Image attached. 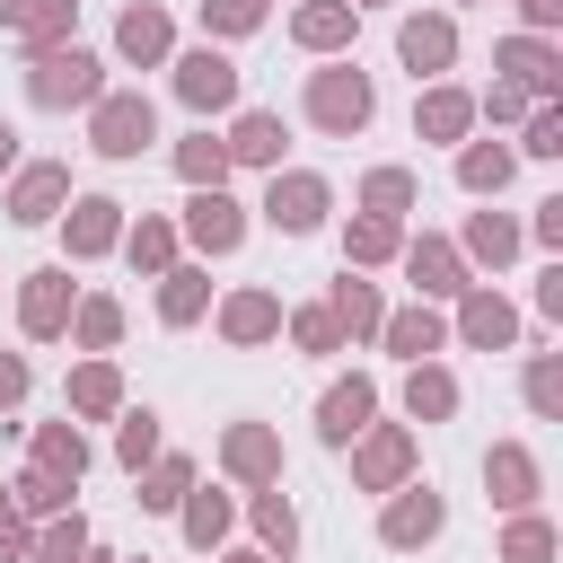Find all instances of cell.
<instances>
[{
  "instance_id": "obj_34",
  "label": "cell",
  "mask_w": 563,
  "mask_h": 563,
  "mask_svg": "<svg viewBox=\"0 0 563 563\" xmlns=\"http://www.w3.org/2000/svg\"><path fill=\"white\" fill-rule=\"evenodd\" d=\"M246 519H255V545H264L273 563H290V554H299V510H290V493H282V484H255V493H246Z\"/></svg>"
},
{
  "instance_id": "obj_36",
  "label": "cell",
  "mask_w": 563,
  "mask_h": 563,
  "mask_svg": "<svg viewBox=\"0 0 563 563\" xmlns=\"http://www.w3.org/2000/svg\"><path fill=\"white\" fill-rule=\"evenodd\" d=\"M167 167H176V185H229V141H220L211 123H194V132L167 150Z\"/></svg>"
},
{
  "instance_id": "obj_32",
  "label": "cell",
  "mask_w": 563,
  "mask_h": 563,
  "mask_svg": "<svg viewBox=\"0 0 563 563\" xmlns=\"http://www.w3.org/2000/svg\"><path fill=\"white\" fill-rule=\"evenodd\" d=\"M176 246H185V238H176V220H167V211H141V220H123V264H132L141 282H158V273L176 264Z\"/></svg>"
},
{
  "instance_id": "obj_3",
  "label": "cell",
  "mask_w": 563,
  "mask_h": 563,
  "mask_svg": "<svg viewBox=\"0 0 563 563\" xmlns=\"http://www.w3.org/2000/svg\"><path fill=\"white\" fill-rule=\"evenodd\" d=\"M246 202L229 194V185H185V211H176V238L202 255V264H229L238 246H246Z\"/></svg>"
},
{
  "instance_id": "obj_26",
  "label": "cell",
  "mask_w": 563,
  "mask_h": 563,
  "mask_svg": "<svg viewBox=\"0 0 563 563\" xmlns=\"http://www.w3.org/2000/svg\"><path fill=\"white\" fill-rule=\"evenodd\" d=\"M220 141H229V167H264V176H273V167H282V150H290V132H282V114H273V106H238V123H229Z\"/></svg>"
},
{
  "instance_id": "obj_5",
  "label": "cell",
  "mask_w": 563,
  "mask_h": 563,
  "mask_svg": "<svg viewBox=\"0 0 563 563\" xmlns=\"http://www.w3.org/2000/svg\"><path fill=\"white\" fill-rule=\"evenodd\" d=\"M150 141H158V106H150V88H106V97L88 106V150H97V158L123 167V158H141Z\"/></svg>"
},
{
  "instance_id": "obj_60",
  "label": "cell",
  "mask_w": 563,
  "mask_h": 563,
  "mask_svg": "<svg viewBox=\"0 0 563 563\" xmlns=\"http://www.w3.org/2000/svg\"><path fill=\"white\" fill-rule=\"evenodd\" d=\"M0 510H9V484H0Z\"/></svg>"
},
{
  "instance_id": "obj_2",
  "label": "cell",
  "mask_w": 563,
  "mask_h": 563,
  "mask_svg": "<svg viewBox=\"0 0 563 563\" xmlns=\"http://www.w3.org/2000/svg\"><path fill=\"white\" fill-rule=\"evenodd\" d=\"M18 79H26V106H44V114H70V106L88 114V106L106 97V62H97L79 35H70V44H53V53H26V70H18Z\"/></svg>"
},
{
  "instance_id": "obj_19",
  "label": "cell",
  "mask_w": 563,
  "mask_h": 563,
  "mask_svg": "<svg viewBox=\"0 0 563 563\" xmlns=\"http://www.w3.org/2000/svg\"><path fill=\"white\" fill-rule=\"evenodd\" d=\"M493 79H519L528 97H563V53H554V35H501L493 44Z\"/></svg>"
},
{
  "instance_id": "obj_30",
  "label": "cell",
  "mask_w": 563,
  "mask_h": 563,
  "mask_svg": "<svg viewBox=\"0 0 563 563\" xmlns=\"http://www.w3.org/2000/svg\"><path fill=\"white\" fill-rule=\"evenodd\" d=\"M325 308H334V325H343V343H378V317H387V299H378V282L369 273H334V290H325Z\"/></svg>"
},
{
  "instance_id": "obj_55",
  "label": "cell",
  "mask_w": 563,
  "mask_h": 563,
  "mask_svg": "<svg viewBox=\"0 0 563 563\" xmlns=\"http://www.w3.org/2000/svg\"><path fill=\"white\" fill-rule=\"evenodd\" d=\"M26 18H35V0H0V35H18Z\"/></svg>"
},
{
  "instance_id": "obj_44",
  "label": "cell",
  "mask_w": 563,
  "mask_h": 563,
  "mask_svg": "<svg viewBox=\"0 0 563 563\" xmlns=\"http://www.w3.org/2000/svg\"><path fill=\"white\" fill-rule=\"evenodd\" d=\"M158 449H167V440H158V413H150V405H123V413H114V466L141 475Z\"/></svg>"
},
{
  "instance_id": "obj_39",
  "label": "cell",
  "mask_w": 563,
  "mask_h": 563,
  "mask_svg": "<svg viewBox=\"0 0 563 563\" xmlns=\"http://www.w3.org/2000/svg\"><path fill=\"white\" fill-rule=\"evenodd\" d=\"M70 493H79V484H62V475L35 466V457L9 475V510H18V519H53V510H70Z\"/></svg>"
},
{
  "instance_id": "obj_13",
  "label": "cell",
  "mask_w": 563,
  "mask_h": 563,
  "mask_svg": "<svg viewBox=\"0 0 563 563\" xmlns=\"http://www.w3.org/2000/svg\"><path fill=\"white\" fill-rule=\"evenodd\" d=\"M449 308H457V317H449V343H466V352H510V343H519V308H510L493 282H466Z\"/></svg>"
},
{
  "instance_id": "obj_12",
  "label": "cell",
  "mask_w": 563,
  "mask_h": 563,
  "mask_svg": "<svg viewBox=\"0 0 563 563\" xmlns=\"http://www.w3.org/2000/svg\"><path fill=\"white\" fill-rule=\"evenodd\" d=\"M70 299H79L70 264H35V273H18V334H26V343H62Z\"/></svg>"
},
{
  "instance_id": "obj_61",
  "label": "cell",
  "mask_w": 563,
  "mask_h": 563,
  "mask_svg": "<svg viewBox=\"0 0 563 563\" xmlns=\"http://www.w3.org/2000/svg\"><path fill=\"white\" fill-rule=\"evenodd\" d=\"M123 563H150V554H123Z\"/></svg>"
},
{
  "instance_id": "obj_11",
  "label": "cell",
  "mask_w": 563,
  "mask_h": 563,
  "mask_svg": "<svg viewBox=\"0 0 563 563\" xmlns=\"http://www.w3.org/2000/svg\"><path fill=\"white\" fill-rule=\"evenodd\" d=\"M396 264H405V282H413V299H431V308H449L466 282H475V264L457 255V238H440V229H422V238H405L396 246Z\"/></svg>"
},
{
  "instance_id": "obj_4",
  "label": "cell",
  "mask_w": 563,
  "mask_h": 563,
  "mask_svg": "<svg viewBox=\"0 0 563 563\" xmlns=\"http://www.w3.org/2000/svg\"><path fill=\"white\" fill-rule=\"evenodd\" d=\"M449 537V493H431L422 475H405L396 493H378V545L387 554H422Z\"/></svg>"
},
{
  "instance_id": "obj_48",
  "label": "cell",
  "mask_w": 563,
  "mask_h": 563,
  "mask_svg": "<svg viewBox=\"0 0 563 563\" xmlns=\"http://www.w3.org/2000/svg\"><path fill=\"white\" fill-rule=\"evenodd\" d=\"M70 35H79V0H35V18L18 26L26 53H53V44H70Z\"/></svg>"
},
{
  "instance_id": "obj_58",
  "label": "cell",
  "mask_w": 563,
  "mask_h": 563,
  "mask_svg": "<svg viewBox=\"0 0 563 563\" xmlns=\"http://www.w3.org/2000/svg\"><path fill=\"white\" fill-rule=\"evenodd\" d=\"M79 563H123V554H97V545H88V554H79Z\"/></svg>"
},
{
  "instance_id": "obj_46",
  "label": "cell",
  "mask_w": 563,
  "mask_h": 563,
  "mask_svg": "<svg viewBox=\"0 0 563 563\" xmlns=\"http://www.w3.org/2000/svg\"><path fill=\"white\" fill-rule=\"evenodd\" d=\"M519 158H563V97H537L528 114H519V141H510Z\"/></svg>"
},
{
  "instance_id": "obj_6",
  "label": "cell",
  "mask_w": 563,
  "mask_h": 563,
  "mask_svg": "<svg viewBox=\"0 0 563 563\" xmlns=\"http://www.w3.org/2000/svg\"><path fill=\"white\" fill-rule=\"evenodd\" d=\"M325 211H334V185H325L317 167H273V176H264V202H255L264 229H282V238H317Z\"/></svg>"
},
{
  "instance_id": "obj_49",
  "label": "cell",
  "mask_w": 563,
  "mask_h": 563,
  "mask_svg": "<svg viewBox=\"0 0 563 563\" xmlns=\"http://www.w3.org/2000/svg\"><path fill=\"white\" fill-rule=\"evenodd\" d=\"M528 106H537V97H528V88H519V79H493V88H484V97H475V123H519V114H528Z\"/></svg>"
},
{
  "instance_id": "obj_56",
  "label": "cell",
  "mask_w": 563,
  "mask_h": 563,
  "mask_svg": "<svg viewBox=\"0 0 563 563\" xmlns=\"http://www.w3.org/2000/svg\"><path fill=\"white\" fill-rule=\"evenodd\" d=\"M9 167H18V123L0 114V176H9Z\"/></svg>"
},
{
  "instance_id": "obj_16",
  "label": "cell",
  "mask_w": 563,
  "mask_h": 563,
  "mask_svg": "<svg viewBox=\"0 0 563 563\" xmlns=\"http://www.w3.org/2000/svg\"><path fill=\"white\" fill-rule=\"evenodd\" d=\"M484 501H493L501 519L545 501V466H537V449H528V440H493V449H484Z\"/></svg>"
},
{
  "instance_id": "obj_50",
  "label": "cell",
  "mask_w": 563,
  "mask_h": 563,
  "mask_svg": "<svg viewBox=\"0 0 563 563\" xmlns=\"http://www.w3.org/2000/svg\"><path fill=\"white\" fill-rule=\"evenodd\" d=\"M528 246H545V255H563V194H545L537 211H528V229H519Z\"/></svg>"
},
{
  "instance_id": "obj_42",
  "label": "cell",
  "mask_w": 563,
  "mask_h": 563,
  "mask_svg": "<svg viewBox=\"0 0 563 563\" xmlns=\"http://www.w3.org/2000/svg\"><path fill=\"white\" fill-rule=\"evenodd\" d=\"M282 334H290V352H308V361L343 352V325H334V308H325V299H308V308H282Z\"/></svg>"
},
{
  "instance_id": "obj_33",
  "label": "cell",
  "mask_w": 563,
  "mask_h": 563,
  "mask_svg": "<svg viewBox=\"0 0 563 563\" xmlns=\"http://www.w3.org/2000/svg\"><path fill=\"white\" fill-rule=\"evenodd\" d=\"M457 413V369L449 361H405V422H449Z\"/></svg>"
},
{
  "instance_id": "obj_14",
  "label": "cell",
  "mask_w": 563,
  "mask_h": 563,
  "mask_svg": "<svg viewBox=\"0 0 563 563\" xmlns=\"http://www.w3.org/2000/svg\"><path fill=\"white\" fill-rule=\"evenodd\" d=\"M396 62L413 70V88H422V79H449V70H457V18H449V9L396 18Z\"/></svg>"
},
{
  "instance_id": "obj_62",
  "label": "cell",
  "mask_w": 563,
  "mask_h": 563,
  "mask_svg": "<svg viewBox=\"0 0 563 563\" xmlns=\"http://www.w3.org/2000/svg\"><path fill=\"white\" fill-rule=\"evenodd\" d=\"M457 9H484V0H457Z\"/></svg>"
},
{
  "instance_id": "obj_53",
  "label": "cell",
  "mask_w": 563,
  "mask_h": 563,
  "mask_svg": "<svg viewBox=\"0 0 563 563\" xmlns=\"http://www.w3.org/2000/svg\"><path fill=\"white\" fill-rule=\"evenodd\" d=\"M519 26H528V35H554V26H563V0H519Z\"/></svg>"
},
{
  "instance_id": "obj_31",
  "label": "cell",
  "mask_w": 563,
  "mask_h": 563,
  "mask_svg": "<svg viewBox=\"0 0 563 563\" xmlns=\"http://www.w3.org/2000/svg\"><path fill=\"white\" fill-rule=\"evenodd\" d=\"M396 246H405V220H387V211H352V220H343V264H352V273L396 264Z\"/></svg>"
},
{
  "instance_id": "obj_57",
  "label": "cell",
  "mask_w": 563,
  "mask_h": 563,
  "mask_svg": "<svg viewBox=\"0 0 563 563\" xmlns=\"http://www.w3.org/2000/svg\"><path fill=\"white\" fill-rule=\"evenodd\" d=\"M211 563H273V554H264V545H220Z\"/></svg>"
},
{
  "instance_id": "obj_45",
  "label": "cell",
  "mask_w": 563,
  "mask_h": 563,
  "mask_svg": "<svg viewBox=\"0 0 563 563\" xmlns=\"http://www.w3.org/2000/svg\"><path fill=\"white\" fill-rule=\"evenodd\" d=\"M194 9H202V44H238L273 18V0H194Z\"/></svg>"
},
{
  "instance_id": "obj_24",
  "label": "cell",
  "mask_w": 563,
  "mask_h": 563,
  "mask_svg": "<svg viewBox=\"0 0 563 563\" xmlns=\"http://www.w3.org/2000/svg\"><path fill=\"white\" fill-rule=\"evenodd\" d=\"M62 405H70V422H114V413H123V369H114V352H79Z\"/></svg>"
},
{
  "instance_id": "obj_43",
  "label": "cell",
  "mask_w": 563,
  "mask_h": 563,
  "mask_svg": "<svg viewBox=\"0 0 563 563\" xmlns=\"http://www.w3.org/2000/svg\"><path fill=\"white\" fill-rule=\"evenodd\" d=\"M519 396H528V413L537 422H563V352H528V369H519Z\"/></svg>"
},
{
  "instance_id": "obj_29",
  "label": "cell",
  "mask_w": 563,
  "mask_h": 563,
  "mask_svg": "<svg viewBox=\"0 0 563 563\" xmlns=\"http://www.w3.org/2000/svg\"><path fill=\"white\" fill-rule=\"evenodd\" d=\"M202 317H211V273L176 255V264L158 273V325H167V334H185V325H202Z\"/></svg>"
},
{
  "instance_id": "obj_21",
  "label": "cell",
  "mask_w": 563,
  "mask_h": 563,
  "mask_svg": "<svg viewBox=\"0 0 563 563\" xmlns=\"http://www.w3.org/2000/svg\"><path fill=\"white\" fill-rule=\"evenodd\" d=\"M361 422H378V378H369V369H352V378H334V387L317 396V440H325V449H352Z\"/></svg>"
},
{
  "instance_id": "obj_40",
  "label": "cell",
  "mask_w": 563,
  "mask_h": 563,
  "mask_svg": "<svg viewBox=\"0 0 563 563\" xmlns=\"http://www.w3.org/2000/svg\"><path fill=\"white\" fill-rule=\"evenodd\" d=\"M79 554H88V519H79V501L26 528V563H79Z\"/></svg>"
},
{
  "instance_id": "obj_22",
  "label": "cell",
  "mask_w": 563,
  "mask_h": 563,
  "mask_svg": "<svg viewBox=\"0 0 563 563\" xmlns=\"http://www.w3.org/2000/svg\"><path fill=\"white\" fill-rule=\"evenodd\" d=\"M378 343H387L396 361H440V352H449V317H440L431 299H405V308L378 317Z\"/></svg>"
},
{
  "instance_id": "obj_25",
  "label": "cell",
  "mask_w": 563,
  "mask_h": 563,
  "mask_svg": "<svg viewBox=\"0 0 563 563\" xmlns=\"http://www.w3.org/2000/svg\"><path fill=\"white\" fill-rule=\"evenodd\" d=\"M352 35H361V9H352V0H299V9H290V44L317 53V62H325V53H352Z\"/></svg>"
},
{
  "instance_id": "obj_10",
  "label": "cell",
  "mask_w": 563,
  "mask_h": 563,
  "mask_svg": "<svg viewBox=\"0 0 563 563\" xmlns=\"http://www.w3.org/2000/svg\"><path fill=\"white\" fill-rule=\"evenodd\" d=\"M123 220H132V211H123L114 194H70L62 220H53V229H62V264H97V255H114V246H123Z\"/></svg>"
},
{
  "instance_id": "obj_20",
  "label": "cell",
  "mask_w": 563,
  "mask_h": 563,
  "mask_svg": "<svg viewBox=\"0 0 563 563\" xmlns=\"http://www.w3.org/2000/svg\"><path fill=\"white\" fill-rule=\"evenodd\" d=\"M466 132H475V97H466L457 79H422V88H413V141L457 150Z\"/></svg>"
},
{
  "instance_id": "obj_1",
  "label": "cell",
  "mask_w": 563,
  "mask_h": 563,
  "mask_svg": "<svg viewBox=\"0 0 563 563\" xmlns=\"http://www.w3.org/2000/svg\"><path fill=\"white\" fill-rule=\"evenodd\" d=\"M299 114H308V132H325V141H361V132L378 123V79H369L352 53H325V62L308 70V88H299Z\"/></svg>"
},
{
  "instance_id": "obj_27",
  "label": "cell",
  "mask_w": 563,
  "mask_h": 563,
  "mask_svg": "<svg viewBox=\"0 0 563 563\" xmlns=\"http://www.w3.org/2000/svg\"><path fill=\"white\" fill-rule=\"evenodd\" d=\"M510 176H519V150H510V141H457V194L501 202Z\"/></svg>"
},
{
  "instance_id": "obj_47",
  "label": "cell",
  "mask_w": 563,
  "mask_h": 563,
  "mask_svg": "<svg viewBox=\"0 0 563 563\" xmlns=\"http://www.w3.org/2000/svg\"><path fill=\"white\" fill-rule=\"evenodd\" d=\"M501 563H554V519H545V510H510Z\"/></svg>"
},
{
  "instance_id": "obj_28",
  "label": "cell",
  "mask_w": 563,
  "mask_h": 563,
  "mask_svg": "<svg viewBox=\"0 0 563 563\" xmlns=\"http://www.w3.org/2000/svg\"><path fill=\"white\" fill-rule=\"evenodd\" d=\"M519 246H528V238H519V220H510V211H466L457 255H466L475 273H510V264H519Z\"/></svg>"
},
{
  "instance_id": "obj_17",
  "label": "cell",
  "mask_w": 563,
  "mask_h": 563,
  "mask_svg": "<svg viewBox=\"0 0 563 563\" xmlns=\"http://www.w3.org/2000/svg\"><path fill=\"white\" fill-rule=\"evenodd\" d=\"M211 457H220V475H229L238 493H255V484H282V431H273V422H229Z\"/></svg>"
},
{
  "instance_id": "obj_51",
  "label": "cell",
  "mask_w": 563,
  "mask_h": 563,
  "mask_svg": "<svg viewBox=\"0 0 563 563\" xmlns=\"http://www.w3.org/2000/svg\"><path fill=\"white\" fill-rule=\"evenodd\" d=\"M26 387H35L26 352H0V413H18V405H26Z\"/></svg>"
},
{
  "instance_id": "obj_8",
  "label": "cell",
  "mask_w": 563,
  "mask_h": 563,
  "mask_svg": "<svg viewBox=\"0 0 563 563\" xmlns=\"http://www.w3.org/2000/svg\"><path fill=\"white\" fill-rule=\"evenodd\" d=\"M167 70H176V97L211 123V114H238V88H246V70L220 53V44H194V53H167Z\"/></svg>"
},
{
  "instance_id": "obj_38",
  "label": "cell",
  "mask_w": 563,
  "mask_h": 563,
  "mask_svg": "<svg viewBox=\"0 0 563 563\" xmlns=\"http://www.w3.org/2000/svg\"><path fill=\"white\" fill-rule=\"evenodd\" d=\"M88 457H97V449H88V431H79L70 413H62V422H35V466H53L62 484H79Z\"/></svg>"
},
{
  "instance_id": "obj_7",
  "label": "cell",
  "mask_w": 563,
  "mask_h": 563,
  "mask_svg": "<svg viewBox=\"0 0 563 563\" xmlns=\"http://www.w3.org/2000/svg\"><path fill=\"white\" fill-rule=\"evenodd\" d=\"M405 475H422L413 422H361L352 431V493H396Z\"/></svg>"
},
{
  "instance_id": "obj_37",
  "label": "cell",
  "mask_w": 563,
  "mask_h": 563,
  "mask_svg": "<svg viewBox=\"0 0 563 563\" xmlns=\"http://www.w3.org/2000/svg\"><path fill=\"white\" fill-rule=\"evenodd\" d=\"M194 475H202V466H194V457H185V449H158V457H150V466H141V475H132V501H141V510H176V501H185V484H194Z\"/></svg>"
},
{
  "instance_id": "obj_41",
  "label": "cell",
  "mask_w": 563,
  "mask_h": 563,
  "mask_svg": "<svg viewBox=\"0 0 563 563\" xmlns=\"http://www.w3.org/2000/svg\"><path fill=\"white\" fill-rule=\"evenodd\" d=\"M413 202H422V176L413 167H369L361 194H352V211H387V220H405Z\"/></svg>"
},
{
  "instance_id": "obj_35",
  "label": "cell",
  "mask_w": 563,
  "mask_h": 563,
  "mask_svg": "<svg viewBox=\"0 0 563 563\" xmlns=\"http://www.w3.org/2000/svg\"><path fill=\"white\" fill-rule=\"evenodd\" d=\"M62 334H70L79 352H114V343H123V299H114V290H79Z\"/></svg>"
},
{
  "instance_id": "obj_18",
  "label": "cell",
  "mask_w": 563,
  "mask_h": 563,
  "mask_svg": "<svg viewBox=\"0 0 563 563\" xmlns=\"http://www.w3.org/2000/svg\"><path fill=\"white\" fill-rule=\"evenodd\" d=\"M167 53H176V18H167L158 0H123V18H114V62L167 70Z\"/></svg>"
},
{
  "instance_id": "obj_23",
  "label": "cell",
  "mask_w": 563,
  "mask_h": 563,
  "mask_svg": "<svg viewBox=\"0 0 563 563\" xmlns=\"http://www.w3.org/2000/svg\"><path fill=\"white\" fill-rule=\"evenodd\" d=\"M176 528H185V545L194 554H220L229 545V528H238V493H220V484H185V501H176Z\"/></svg>"
},
{
  "instance_id": "obj_15",
  "label": "cell",
  "mask_w": 563,
  "mask_h": 563,
  "mask_svg": "<svg viewBox=\"0 0 563 563\" xmlns=\"http://www.w3.org/2000/svg\"><path fill=\"white\" fill-rule=\"evenodd\" d=\"M211 325H220V343H229V352H264V343H282V290L238 282V290L211 308Z\"/></svg>"
},
{
  "instance_id": "obj_52",
  "label": "cell",
  "mask_w": 563,
  "mask_h": 563,
  "mask_svg": "<svg viewBox=\"0 0 563 563\" xmlns=\"http://www.w3.org/2000/svg\"><path fill=\"white\" fill-rule=\"evenodd\" d=\"M537 317H545V325H563V255L537 273Z\"/></svg>"
},
{
  "instance_id": "obj_9",
  "label": "cell",
  "mask_w": 563,
  "mask_h": 563,
  "mask_svg": "<svg viewBox=\"0 0 563 563\" xmlns=\"http://www.w3.org/2000/svg\"><path fill=\"white\" fill-rule=\"evenodd\" d=\"M79 185H70V167L62 158H18L9 176H0V211L18 220V229H44V220H62V202H70Z\"/></svg>"
},
{
  "instance_id": "obj_59",
  "label": "cell",
  "mask_w": 563,
  "mask_h": 563,
  "mask_svg": "<svg viewBox=\"0 0 563 563\" xmlns=\"http://www.w3.org/2000/svg\"><path fill=\"white\" fill-rule=\"evenodd\" d=\"M352 9H387V0H352Z\"/></svg>"
},
{
  "instance_id": "obj_54",
  "label": "cell",
  "mask_w": 563,
  "mask_h": 563,
  "mask_svg": "<svg viewBox=\"0 0 563 563\" xmlns=\"http://www.w3.org/2000/svg\"><path fill=\"white\" fill-rule=\"evenodd\" d=\"M26 528H35V519H18V510H0V563H26Z\"/></svg>"
}]
</instances>
